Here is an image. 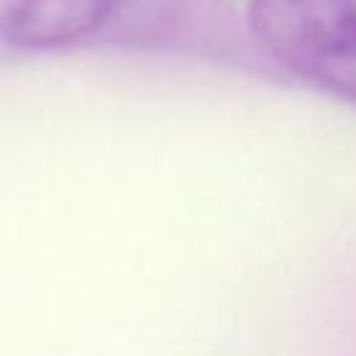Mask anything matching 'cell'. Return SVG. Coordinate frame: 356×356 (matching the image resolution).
Segmentation results:
<instances>
[{"mask_svg": "<svg viewBox=\"0 0 356 356\" xmlns=\"http://www.w3.org/2000/svg\"><path fill=\"white\" fill-rule=\"evenodd\" d=\"M248 19L275 61L356 103V0H248Z\"/></svg>", "mask_w": 356, "mask_h": 356, "instance_id": "cell-1", "label": "cell"}, {"mask_svg": "<svg viewBox=\"0 0 356 356\" xmlns=\"http://www.w3.org/2000/svg\"><path fill=\"white\" fill-rule=\"evenodd\" d=\"M117 0H0V42L25 50L58 47L97 31Z\"/></svg>", "mask_w": 356, "mask_h": 356, "instance_id": "cell-2", "label": "cell"}]
</instances>
